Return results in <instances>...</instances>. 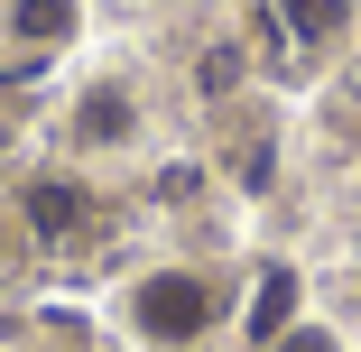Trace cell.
<instances>
[{
	"label": "cell",
	"mask_w": 361,
	"mask_h": 352,
	"mask_svg": "<svg viewBox=\"0 0 361 352\" xmlns=\"http://www.w3.org/2000/svg\"><path fill=\"white\" fill-rule=\"evenodd\" d=\"M130 315H139V334H149V343H195V334L213 324V288H204L195 269H158V278H139Z\"/></svg>",
	"instance_id": "obj_1"
},
{
	"label": "cell",
	"mask_w": 361,
	"mask_h": 352,
	"mask_svg": "<svg viewBox=\"0 0 361 352\" xmlns=\"http://www.w3.org/2000/svg\"><path fill=\"white\" fill-rule=\"evenodd\" d=\"M28 223H37L47 241L84 232V195H75V186H28Z\"/></svg>",
	"instance_id": "obj_2"
},
{
	"label": "cell",
	"mask_w": 361,
	"mask_h": 352,
	"mask_svg": "<svg viewBox=\"0 0 361 352\" xmlns=\"http://www.w3.org/2000/svg\"><path fill=\"white\" fill-rule=\"evenodd\" d=\"M287 315H297V278L269 269V278H259V306H250V334H259V343H278V334H287Z\"/></svg>",
	"instance_id": "obj_3"
},
{
	"label": "cell",
	"mask_w": 361,
	"mask_h": 352,
	"mask_svg": "<svg viewBox=\"0 0 361 352\" xmlns=\"http://www.w3.org/2000/svg\"><path fill=\"white\" fill-rule=\"evenodd\" d=\"M121 130H130V102H121V93H93V102L75 111V139H93V149H111Z\"/></svg>",
	"instance_id": "obj_4"
},
{
	"label": "cell",
	"mask_w": 361,
	"mask_h": 352,
	"mask_svg": "<svg viewBox=\"0 0 361 352\" xmlns=\"http://www.w3.org/2000/svg\"><path fill=\"white\" fill-rule=\"evenodd\" d=\"M343 10H352V0H278V19L297 28V37H324V28H343Z\"/></svg>",
	"instance_id": "obj_5"
},
{
	"label": "cell",
	"mask_w": 361,
	"mask_h": 352,
	"mask_svg": "<svg viewBox=\"0 0 361 352\" xmlns=\"http://www.w3.org/2000/svg\"><path fill=\"white\" fill-rule=\"evenodd\" d=\"M19 37H65V28H75V0H19Z\"/></svg>",
	"instance_id": "obj_6"
},
{
	"label": "cell",
	"mask_w": 361,
	"mask_h": 352,
	"mask_svg": "<svg viewBox=\"0 0 361 352\" xmlns=\"http://www.w3.org/2000/svg\"><path fill=\"white\" fill-rule=\"evenodd\" d=\"M278 352H334V343H324V334H287Z\"/></svg>",
	"instance_id": "obj_7"
}]
</instances>
